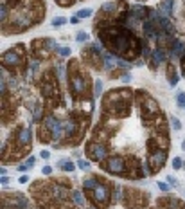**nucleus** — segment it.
Wrapping results in <instances>:
<instances>
[{"label": "nucleus", "mask_w": 185, "mask_h": 209, "mask_svg": "<svg viewBox=\"0 0 185 209\" xmlns=\"http://www.w3.org/2000/svg\"><path fill=\"white\" fill-rule=\"evenodd\" d=\"M158 188H160L162 191H169V186H167L165 182H158Z\"/></svg>", "instance_id": "39"}, {"label": "nucleus", "mask_w": 185, "mask_h": 209, "mask_svg": "<svg viewBox=\"0 0 185 209\" xmlns=\"http://www.w3.org/2000/svg\"><path fill=\"white\" fill-rule=\"evenodd\" d=\"M27 180H29V177H27V175H24V177H20V182H22V184H25Z\"/></svg>", "instance_id": "46"}, {"label": "nucleus", "mask_w": 185, "mask_h": 209, "mask_svg": "<svg viewBox=\"0 0 185 209\" xmlns=\"http://www.w3.org/2000/svg\"><path fill=\"white\" fill-rule=\"evenodd\" d=\"M63 24H66V20H65V18H56V20H52V25H54V27L63 25Z\"/></svg>", "instance_id": "33"}, {"label": "nucleus", "mask_w": 185, "mask_h": 209, "mask_svg": "<svg viewBox=\"0 0 185 209\" xmlns=\"http://www.w3.org/2000/svg\"><path fill=\"white\" fill-rule=\"evenodd\" d=\"M171 125H173V128H174V130H180V128H181V123H180L176 117H171Z\"/></svg>", "instance_id": "32"}, {"label": "nucleus", "mask_w": 185, "mask_h": 209, "mask_svg": "<svg viewBox=\"0 0 185 209\" xmlns=\"http://www.w3.org/2000/svg\"><path fill=\"white\" fill-rule=\"evenodd\" d=\"M167 200V204L169 205H165V204H160V205H164V209H183V204L180 202V200H176V198H165Z\"/></svg>", "instance_id": "18"}, {"label": "nucleus", "mask_w": 185, "mask_h": 209, "mask_svg": "<svg viewBox=\"0 0 185 209\" xmlns=\"http://www.w3.org/2000/svg\"><path fill=\"white\" fill-rule=\"evenodd\" d=\"M76 16H77L79 20H83V18H86V16H92V9H81Z\"/></svg>", "instance_id": "27"}, {"label": "nucleus", "mask_w": 185, "mask_h": 209, "mask_svg": "<svg viewBox=\"0 0 185 209\" xmlns=\"http://www.w3.org/2000/svg\"><path fill=\"white\" fill-rule=\"evenodd\" d=\"M70 22H72V24H79V22H81V20H79L77 16H72V18H70Z\"/></svg>", "instance_id": "45"}, {"label": "nucleus", "mask_w": 185, "mask_h": 209, "mask_svg": "<svg viewBox=\"0 0 185 209\" xmlns=\"http://www.w3.org/2000/svg\"><path fill=\"white\" fill-rule=\"evenodd\" d=\"M43 126L47 128L49 132H51V135H52V139L54 141H59L61 139V135L65 133V126L61 125V121H58L56 117H52V115H49V117H45V121H43Z\"/></svg>", "instance_id": "10"}, {"label": "nucleus", "mask_w": 185, "mask_h": 209, "mask_svg": "<svg viewBox=\"0 0 185 209\" xmlns=\"http://www.w3.org/2000/svg\"><path fill=\"white\" fill-rule=\"evenodd\" d=\"M58 166H59V170H65V171H74V170H76V166H74L68 159H59Z\"/></svg>", "instance_id": "21"}, {"label": "nucleus", "mask_w": 185, "mask_h": 209, "mask_svg": "<svg viewBox=\"0 0 185 209\" xmlns=\"http://www.w3.org/2000/svg\"><path fill=\"white\" fill-rule=\"evenodd\" d=\"M54 197L56 198H66V189L65 188H59V186H54Z\"/></svg>", "instance_id": "25"}, {"label": "nucleus", "mask_w": 185, "mask_h": 209, "mask_svg": "<svg viewBox=\"0 0 185 209\" xmlns=\"http://www.w3.org/2000/svg\"><path fill=\"white\" fill-rule=\"evenodd\" d=\"M165 159H167V150H156V151H149L147 157V166L151 173H156L164 168L165 164Z\"/></svg>", "instance_id": "6"}, {"label": "nucleus", "mask_w": 185, "mask_h": 209, "mask_svg": "<svg viewBox=\"0 0 185 209\" xmlns=\"http://www.w3.org/2000/svg\"><path fill=\"white\" fill-rule=\"evenodd\" d=\"M86 155L92 159V160H104V157L108 155V150L104 148V144H101V143H88L86 144Z\"/></svg>", "instance_id": "12"}, {"label": "nucleus", "mask_w": 185, "mask_h": 209, "mask_svg": "<svg viewBox=\"0 0 185 209\" xmlns=\"http://www.w3.org/2000/svg\"><path fill=\"white\" fill-rule=\"evenodd\" d=\"M178 79H180V78L174 74V68H173V65H169V83L174 87V85L178 83Z\"/></svg>", "instance_id": "26"}, {"label": "nucleus", "mask_w": 185, "mask_h": 209, "mask_svg": "<svg viewBox=\"0 0 185 209\" xmlns=\"http://www.w3.org/2000/svg\"><path fill=\"white\" fill-rule=\"evenodd\" d=\"M41 157H43V159H49V157H51V153H49L47 150H43V151H41Z\"/></svg>", "instance_id": "42"}, {"label": "nucleus", "mask_w": 185, "mask_h": 209, "mask_svg": "<svg viewBox=\"0 0 185 209\" xmlns=\"http://www.w3.org/2000/svg\"><path fill=\"white\" fill-rule=\"evenodd\" d=\"M129 79H131L129 74H122V81H124V83H129Z\"/></svg>", "instance_id": "41"}, {"label": "nucleus", "mask_w": 185, "mask_h": 209, "mask_svg": "<svg viewBox=\"0 0 185 209\" xmlns=\"http://www.w3.org/2000/svg\"><path fill=\"white\" fill-rule=\"evenodd\" d=\"M99 40L104 43V47H108L111 54H119L124 60L137 58L142 49V42L124 25L106 24V27L99 29Z\"/></svg>", "instance_id": "1"}, {"label": "nucleus", "mask_w": 185, "mask_h": 209, "mask_svg": "<svg viewBox=\"0 0 185 209\" xmlns=\"http://www.w3.org/2000/svg\"><path fill=\"white\" fill-rule=\"evenodd\" d=\"M40 114H41V106L36 105V106H34V119H36V121H38V117H40Z\"/></svg>", "instance_id": "37"}, {"label": "nucleus", "mask_w": 185, "mask_h": 209, "mask_svg": "<svg viewBox=\"0 0 185 209\" xmlns=\"http://www.w3.org/2000/svg\"><path fill=\"white\" fill-rule=\"evenodd\" d=\"M7 180H9V178H7L6 175H2V178H0V182H2V184H7Z\"/></svg>", "instance_id": "47"}, {"label": "nucleus", "mask_w": 185, "mask_h": 209, "mask_svg": "<svg viewBox=\"0 0 185 209\" xmlns=\"http://www.w3.org/2000/svg\"><path fill=\"white\" fill-rule=\"evenodd\" d=\"M63 126H65V135H66V137L76 135V132H77V125H76V121H74V119H66V123H65Z\"/></svg>", "instance_id": "17"}, {"label": "nucleus", "mask_w": 185, "mask_h": 209, "mask_svg": "<svg viewBox=\"0 0 185 209\" xmlns=\"http://www.w3.org/2000/svg\"><path fill=\"white\" fill-rule=\"evenodd\" d=\"M101 92H103V81H95V96H101Z\"/></svg>", "instance_id": "30"}, {"label": "nucleus", "mask_w": 185, "mask_h": 209, "mask_svg": "<svg viewBox=\"0 0 185 209\" xmlns=\"http://www.w3.org/2000/svg\"><path fill=\"white\" fill-rule=\"evenodd\" d=\"M56 51H58V54H59V56H70V49L65 47V45H63V47H58Z\"/></svg>", "instance_id": "28"}, {"label": "nucleus", "mask_w": 185, "mask_h": 209, "mask_svg": "<svg viewBox=\"0 0 185 209\" xmlns=\"http://www.w3.org/2000/svg\"><path fill=\"white\" fill-rule=\"evenodd\" d=\"M24 61V51L22 49H11V51H6L2 54V63L6 67H11V68H16L22 65Z\"/></svg>", "instance_id": "8"}, {"label": "nucleus", "mask_w": 185, "mask_h": 209, "mask_svg": "<svg viewBox=\"0 0 185 209\" xmlns=\"http://www.w3.org/2000/svg\"><path fill=\"white\" fill-rule=\"evenodd\" d=\"M56 2H58L59 6H65V7H66V6H72L74 0H56Z\"/></svg>", "instance_id": "35"}, {"label": "nucleus", "mask_w": 185, "mask_h": 209, "mask_svg": "<svg viewBox=\"0 0 185 209\" xmlns=\"http://www.w3.org/2000/svg\"><path fill=\"white\" fill-rule=\"evenodd\" d=\"M167 180H169V184H173V186H178V182H176L173 177H167Z\"/></svg>", "instance_id": "44"}, {"label": "nucleus", "mask_w": 185, "mask_h": 209, "mask_svg": "<svg viewBox=\"0 0 185 209\" xmlns=\"http://www.w3.org/2000/svg\"><path fill=\"white\" fill-rule=\"evenodd\" d=\"M153 63L155 65H160L162 61H164V58H165V54H164V51H162V49H156V51H153Z\"/></svg>", "instance_id": "23"}, {"label": "nucleus", "mask_w": 185, "mask_h": 209, "mask_svg": "<svg viewBox=\"0 0 185 209\" xmlns=\"http://www.w3.org/2000/svg\"><path fill=\"white\" fill-rule=\"evenodd\" d=\"M144 200H146V197L138 191V189H126L124 202H126V205L129 209H140L144 205Z\"/></svg>", "instance_id": "11"}, {"label": "nucleus", "mask_w": 185, "mask_h": 209, "mask_svg": "<svg viewBox=\"0 0 185 209\" xmlns=\"http://www.w3.org/2000/svg\"><path fill=\"white\" fill-rule=\"evenodd\" d=\"M34 162H36V159H34V157H29V159L25 160V166H27V168H33Z\"/></svg>", "instance_id": "36"}, {"label": "nucleus", "mask_w": 185, "mask_h": 209, "mask_svg": "<svg viewBox=\"0 0 185 209\" xmlns=\"http://www.w3.org/2000/svg\"><path fill=\"white\" fill-rule=\"evenodd\" d=\"M97 184H99V180H97L95 177H92V178H86V180L83 182V188H85V191H88V193H90V191H94V189H95V186H97Z\"/></svg>", "instance_id": "19"}, {"label": "nucleus", "mask_w": 185, "mask_h": 209, "mask_svg": "<svg viewBox=\"0 0 185 209\" xmlns=\"http://www.w3.org/2000/svg\"><path fill=\"white\" fill-rule=\"evenodd\" d=\"M31 141H33V133H31L29 128H22V130L16 132V143L18 144H22L24 148H27L31 144Z\"/></svg>", "instance_id": "14"}, {"label": "nucleus", "mask_w": 185, "mask_h": 209, "mask_svg": "<svg viewBox=\"0 0 185 209\" xmlns=\"http://www.w3.org/2000/svg\"><path fill=\"white\" fill-rule=\"evenodd\" d=\"M181 166H183V160H181L180 157H176V159L173 160V168H174V170H180Z\"/></svg>", "instance_id": "29"}, {"label": "nucleus", "mask_w": 185, "mask_h": 209, "mask_svg": "<svg viewBox=\"0 0 185 209\" xmlns=\"http://www.w3.org/2000/svg\"><path fill=\"white\" fill-rule=\"evenodd\" d=\"M137 98L142 99V103H140V112H142V117H144L147 123H151L153 117H158V115H160V106H158L149 96H146L144 92H138Z\"/></svg>", "instance_id": "4"}, {"label": "nucleus", "mask_w": 185, "mask_h": 209, "mask_svg": "<svg viewBox=\"0 0 185 209\" xmlns=\"http://www.w3.org/2000/svg\"><path fill=\"white\" fill-rule=\"evenodd\" d=\"M86 38H88V34H86L85 31L77 33V36H76V40H77V42H86Z\"/></svg>", "instance_id": "31"}, {"label": "nucleus", "mask_w": 185, "mask_h": 209, "mask_svg": "<svg viewBox=\"0 0 185 209\" xmlns=\"http://www.w3.org/2000/svg\"><path fill=\"white\" fill-rule=\"evenodd\" d=\"M0 18H2V25L7 24V20H9V6L6 2H2V6H0Z\"/></svg>", "instance_id": "22"}, {"label": "nucleus", "mask_w": 185, "mask_h": 209, "mask_svg": "<svg viewBox=\"0 0 185 209\" xmlns=\"http://www.w3.org/2000/svg\"><path fill=\"white\" fill-rule=\"evenodd\" d=\"M41 173H43V175H51V173H52V168H51V166H45V168L41 170Z\"/></svg>", "instance_id": "40"}, {"label": "nucleus", "mask_w": 185, "mask_h": 209, "mask_svg": "<svg viewBox=\"0 0 185 209\" xmlns=\"http://www.w3.org/2000/svg\"><path fill=\"white\" fill-rule=\"evenodd\" d=\"M158 9H160L162 13H164L165 16H169V15L173 13V4H171V0H164V2H160Z\"/></svg>", "instance_id": "20"}, {"label": "nucleus", "mask_w": 185, "mask_h": 209, "mask_svg": "<svg viewBox=\"0 0 185 209\" xmlns=\"http://www.w3.org/2000/svg\"><path fill=\"white\" fill-rule=\"evenodd\" d=\"M2 205L6 209H9V205H13L14 209H27V200L22 197V195H13V197L2 198Z\"/></svg>", "instance_id": "13"}, {"label": "nucleus", "mask_w": 185, "mask_h": 209, "mask_svg": "<svg viewBox=\"0 0 185 209\" xmlns=\"http://www.w3.org/2000/svg\"><path fill=\"white\" fill-rule=\"evenodd\" d=\"M103 60H104V68H108V71H110V68H113L115 65L119 63V60H115L110 51H104V52H103Z\"/></svg>", "instance_id": "16"}, {"label": "nucleus", "mask_w": 185, "mask_h": 209, "mask_svg": "<svg viewBox=\"0 0 185 209\" xmlns=\"http://www.w3.org/2000/svg\"><path fill=\"white\" fill-rule=\"evenodd\" d=\"M126 168H128V162H124L122 157H110L106 162H103V170L110 171V173H126Z\"/></svg>", "instance_id": "9"}, {"label": "nucleus", "mask_w": 185, "mask_h": 209, "mask_svg": "<svg viewBox=\"0 0 185 209\" xmlns=\"http://www.w3.org/2000/svg\"><path fill=\"white\" fill-rule=\"evenodd\" d=\"M176 101H178V105H180V106H185V94H178Z\"/></svg>", "instance_id": "34"}, {"label": "nucleus", "mask_w": 185, "mask_h": 209, "mask_svg": "<svg viewBox=\"0 0 185 209\" xmlns=\"http://www.w3.org/2000/svg\"><path fill=\"white\" fill-rule=\"evenodd\" d=\"M181 72H183V76H185V56L181 58Z\"/></svg>", "instance_id": "43"}, {"label": "nucleus", "mask_w": 185, "mask_h": 209, "mask_svg": "<svg viewBox=\"0 0 185 209\" xmlns=\"http://www.w3.org/2000/svg\"><path fill=\"white\" fill-rule=\"evenodd\" d=\"M68 83H70V90H72V96L74 99H81V98H86L90 94V81L86 78L85 72L77 71V63L76 60L70 63L68 67Z\"/></svg>", "instance_id": "3"}, {"label": "nucleus", "mask_w": 185, "mask_h": 209, "mask_svg": "<svg viewBox=\"0 0 185 209\" xmlns=\"http://www.w3.org/2000/svg\"><path fill=\"white\" fill-rule=\"evenodd\" d=\"M72 200H74V202H76V205H79V207H81V205H85V198H83L81 191H77V189H76V191H72Z\"/></svg>", "instance_id": "24"}, {"label": "nucleus", "mask_w": 185, "mask_h": 209, "mask_svg": "<svg viewBox=\"0 0 185 209\" xmlns=\"http://www.w3.org/2000/svg\"><path fill=\"white\" fill-rule=\"evenodd\" d=\"M131 15H133V18H137V20H146L147 15H149V9L144 7V6H133Z\"/></svg>", "instance_id": "15"}, {"label": "nucleus", "mask_w": 185, "mask_h": 209, "mask_svg": "<svg viewBox=\"0 0 185 209\" xmlns=\"http://www.w3.org/2000/svg\"><path fill=\"white\" fill-rule=\"evenodd\" d=\"M110 188L106 184H97L95 186V189L92 191V202H94L97 207H106L108 205V202H110Z\"/></svg>", "instance_id": "7"}, {"label": "nucleus", "mask_w": 185, "mask_h": 209, "mask_svg": "<svg viewBox=\"0 0 185 209\" xmlns=\"http://www.w3.org/2000/svg\"><path fill=\"white\" fill-rule=\"evenodd\" d=\"M77 164H79V168H81V170H88V168H90V164H88L86 160H79Z\"/></svg>", "instance_id": "38"}, {"label": "nucleus", "mask_w": 185, "mask_h": 209, "mask_svg": "<svg viewBox=\"0 0 185 209\" xmlns=\"http://www.w3.org/2000/svg\"><path fill=\"white\" fill-rule=\"evenodd\" d=\"M181 148H183V150H185V141H183V143H181Z\"/></svg>", "instance_id": "48"}, {"label": "nucleus", "mask_w": 185, "mask_h": 209, "mask_svg": "<svg viewBox=\"0 0 185 209\" xmlns=\"http://www.w3.org/2000/svg\"><path fill=\"white\" fill-rule=\"evenodd\" d=\"M41 92L47 99H59V90H58V83L56 79L52 78L51 72L43 74V81H41Z\"/></svg>", "instance_id": "5"}, {"label": "nucleus", "mask_w": 185, "mask_h": 209, "mask_svg": "<svg viewBox=\"0 0 185 209\" xmlns=\"http://www.w3.org/2000/svg\"><path fill=\"white\" fill-rule=\"evenodd\" d=\"M133 94L129 92V88H115L110 94L104 96L103 99V108L111 114V115H119V117H126L129 114V103H131Z\"/></svg>", "instance_id": "2"}]
</instances>
